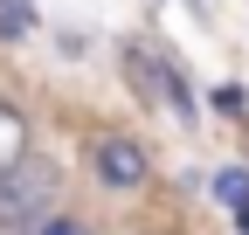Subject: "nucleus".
<instances>
[{"label":"nucleus","instance_id":"obj_1","mask_svg":"<svg viewBox=\"0 0 249 235\" xmlns=\"http://www.w3.org/2000/svg\"><path fill=\"white\" fill-rule=\"evenodd\" d=\"M55 166L35 159V152H21L14 166H0V235H21L28 221H42L55 208Z\"/></svg>","mask_w":249,"mask_h":235},{"label":"nucleus","instance_id":"obj_2","mask_svg":"<svg viewBox=\"0 0 249 235\" xmlns=\"http://www.w3.org/2000/svg\"><path fill=\"white\" fill-rule=\"evenodd\" d=\"M118 69H124V83H132V97H145V104H166L173 118H194V97H187L180 69H173V63H160L152 49L124 42V49H118Z\"/></svg>","mask_w":249,"mask_h":235},{"label":"nucleus","instance_id":"obj_3","mask_svg":"<svg viewBox=\"0 0 249 235\" xmlns=\"http://www.w3.org/2000/svg\"><path fill=\"white\" fill-rule=\"evenodd\" d=\"M90 166H97V180H104V187H145V173H152L145 145H139V138H124V132H111V138L90 145Z\"/></svg>","mask_w":249,"mask_h":235},{"label":"nucleus","instance_id":"obj_4","mask_svg":"<svg viewBox=\"0 0 249 235\" xmlns=\"http://www.w3.org/2000/svg\"><path fill=\"white\" fill-rule=\"evenodd\" d=\"M21 152H28V118L14 104H0V166H14Z\"/></svg>","mask_w":249,"mask_h":235},{"label":"nucleus","instance_id":"obj_5","mask_svg":"<svg viewBox=\"0 0 249 235\" xmlns=\"http://www.w3.org/2000/svg\"><path fill=\"white\" fill-rule=\"evenodd\" d=\"M214 194H222L229 208H242V201H249V173L242 166H222V173H214Z\"/></svg>","mask_w":249,"mask_h":235},{"label":"nucleus","instance_id":"obj_6","mask_svg":"<svg viewBox=\"0 0 249 235\" xmlns=\"http://www.w3.org/2000/svg\"><path fill=\"white\" fill-rule=\"evenodd\" d=\"M21 235H90L83 221H70V215H42V221H28Z\"/></svg>","mask_w":249,"mask_h":235}]
</instances>
